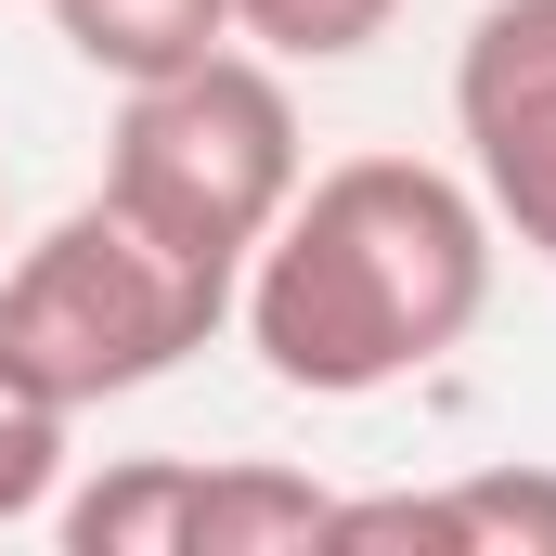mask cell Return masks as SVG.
Masks as SVG:
<instances>
[{
    "mask_svg": "<svg viewBox=\"0 0 556 556\" xmlns=\"http://www.w3.org/2000/svg\"><path fill=\"white\" fill-rule=\"evenodd\" d=\"M194 479L207 466H181V453H130L91 492H65L52 531H65V556H194Z\"/></svg>",
    "mask_w": 556,
    "mask_h": 556,
    "instance_id": "6",
    "label": "cell"
},
{
    "mask_svg": "<svg viewBox=\"0 0 556 556\" xmlns=\"http://www.w3.org/2000/svg\"><path fill=\"white\" fill-rule=\"evenodd\" d=\"M311 181L298 155V91H285L273 52H194L168 78L117 91V130H104V194L130 207L155 247H181L194 273L247 285L260 233L285 220V194Z\"/></svg>",
    "mask_w": 556,
    "mask_h": 556,
    "instance_id": "3",
    "label": "cell"
},
{
    "mask_svg": "<svg viewBox=\"0 0 556 556\" xmlns=\"http://www.w3.org/2000/svg\"><path fill=\"white\" fill-rule=\"evenodd\" d=\"M52 479H65V402H39V389L0 363V531H13V518H39V505H52Z\"/></svg>",
    "mask_w": 556,
    "mask_h": 556,
    "instance_id": "10",
    "label": "cell"
},
{
    "mask_svg": "<svg viewBox=\"0 0 556 556\" xmlns=\"http://www.w3.org/2000/svg\"><path fill=\"white\" fill-rule=\"evenodd\" d=\"M402 26V0H233V39L273 65H363Z\"/></svg>",
    "mask_w": 556,
    "mask_h": 556,
    "instance_id": "9",
    "label": "cell"
},
{
    "mask_svg": "<svg viewBox=\"0 0 556 556\" xmlns=\"http://www.w3.org/2000/svg\"><path fill=\"white\" fill-rule=\"evenodd\" d=\"M52 26H65V52L91 65V78H168V65H194V52H220L233 39V0H39Z\"/></svg>",
    "mask_w": 556,
    "mask_h": 556,
    "instance_id": "7",
    "label": "cell"
},
{
    "mask_svg": "<svg viewBox=\"0 0 556 556\" xmlns=\"http://www.w3.org/2000/svg\"><path fill=\"white\" fill-rule=\"evenodd\" d=\"M492 207L479 181L427 155H337L285 194L260 260L233 285V324L260 376L298 402H376L427 363H453L492 311Z\"/></svg>",
    "mask_w": 556,
    "mask_h": 556,
    "instance_id": "1",
    "label": "cell"
},
{
    "mask_svg": "<svg viewBox=\"0 0 556 556\" xmlns=\"http://www.w3.org/2000/svg\"><path fill=\"white\" fill-rule=\"evenodd\" d=\"M220 324H233V285L194 273L181 247H155L117 194L65 207L39 247L0 260V363H13L39 402H65V415L181 376Z\"/></svg>",
    "mask_w": 556,
    "mask_h": 556,
    "instance_id": "2",
    "label": "cell"
},
{
    "mask_svg": "<svg viewBox=\"0 0 556 556\" xmlns=\"http://www.w3.org/2000/svg\"><path fill=\"white\" fill-rule=\"evenodd\" d=\"M337 518V492H311L298 466H207L194 479V556H311Z\"/></svg>",
    "mask_w": 556,
    "mask_h": 556,
    "instance_id": "8",
    "label": "cell"
},
{
    "mask_svg": "<svg viewBox=\"0 0 556 556\" xmlns=\"http://www.w3.org/2000/svg\"><path fill=\"white\" fill-rule=\"evenodd\" d=\"M324 544H415V556H556V466H466L440 492L337 505Z\"/></svg>",
    "mask_w": 556,
    "mask_h": 556,
    "instance_id": "5",
    "label": "cell"
},
{
    "mask_svg": "<svg viewBox=\"0 0 556 556\" xmlns=\"http://www.w3.org/2000/svg\"><path fill=\"white\" fill-rule=\"evenodd\" d=\"M453 130L492 233H518L556 273V0H479L453 52Z\"/></svg>",
    "mask_w": 556,
    "mask_h": 556,
    "instance_id": "4",
    "label": "cell"
}]
</instances>
